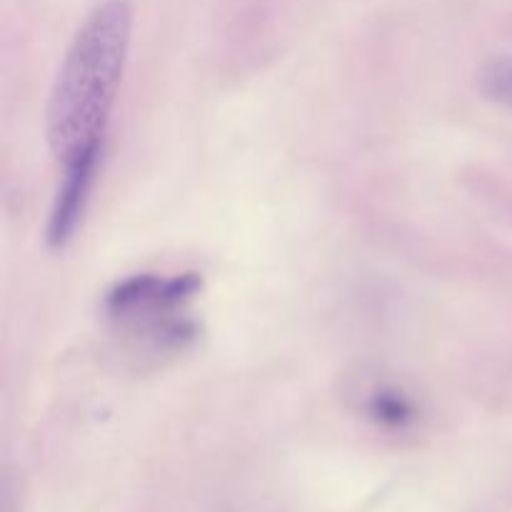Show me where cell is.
I'll list each match as a JSON object with an SVG mask.
<instances>
[{
  "label": "cell",
  "instance_id": "7a4b0ae2",
  "mask_svg": "<svg viewBox=\"0 0 512 512\" xmlns=\"http://www.w3.org/2000/svg\"><path fill=\"white\" fill-rule=\"evenodd\" d=\"M200 285L195 273L173 278L133 275L110 290L105 313L128 338L153 355L175 353L195 338V325L185 318V305L198 295Z\"/></svg>",
  "mask_w": 512,
  "mask_h": 512
},
{
  "label": "cell",
  "instance_id": "277c9868",
  "mask_svg": "<svg viewBox=\"0 0 512 512\" xmlns=\"http://www.w3.org/2000/svg\"><path fill=\"white\" fill-rule=\"evenodd\" d=\"M478 90L490 103L512 110V55L485 60L478 73Z\"/></svg>",
  "mask_w": 512,
  "mask_h": 512
},
{
  "label": "cell",
  "instance_id": "6da1fadb",
  "mask_svg": "<svg viewBox=\"0 0 512 512\" xmlns=\"http://www.w3.org/2000/svg\"><path fill=\"white\" fill-rule=\"evenodd\" d=\"M133 23L128 0H105L83 20L65 50L45 113L50 153L60 170L100 168L103 163Z\"/></svg>",
  "mask_w": 512,
  "mask_h": 512
},
{
  "label": "cell",
  "instance_id": "3957f363",
  "mask_svg": "<svg viewBox=\"0 0 512 512\" xmlns=\"http://www.w3.org/2000/svg\"><path fill=\"white\" fill-rule=\"evenodd\" d=\"M370 418L383 428L405 430L408 425L415 423V408L403 393L393 388H375L368 393V403H365Z\"/></svg>",
  "mask_w": 512,
  "mask_h": 512
}]
</instances>
